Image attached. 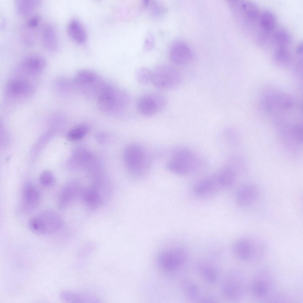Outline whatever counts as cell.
<instances>
[{
  "label": "cell",
  "mask_w": 303,
  "mask_h": 303,
  "mask_svg": "<svg viewBox=\"0 0 303 303\" xmlns=\"http://www.w3.org/2000/svg\"><path fill=\"white\" fill-rule=\"evenodd\" d=\"M97 100L98 106L101 112L113 117L120 116L129 105L130 96L125 90L107 83Z\"/></svg>",
  "instance_id": "obj_1"
},
{
  "label": "cell",
  "mask_w": 303,
  "mask_h": 303,
  "mask_svg": "<svg viewBox=\"0 0 303 303\" xmlns=\"http://www.w3.org/2000/svg\"><path fill=\"white\" fill-rule=\"evenodd\" d=\"M72 80L75 89L85 98L91 99H97L107 83L97 73L88 69L79 70Z\"/></svg>",
  "instance_id": "obj_2"
},
{
  "label": "cell",
  "mask_w": 303,
  "mask_h": 303,
  "mask_svg": "<svg viewBox=\"0 0 303 303\" xmlns=\"http://www.w3.org/2000/svg\"><path fill=\"white\" fill-rule=\"evenodd\" d=\"M295 102L289 95L276 90H270L262 96L260 106L264 112L276 117L286 116L296 107Z\"/></svg>",
  "instance_id": "obj_3"
},
{
  "label": "cell",
  "mask_w": 303,
  "mask_h": 303,
  "mask_svg": "<svg viewBox=\"0 0 303 303\" xmlns=\"http://www.w3.org/2000/svg\"><path fill=\"white\" fill-rule=\"evenodd\" d=\"M62 224L61 217L51 209L45 210L36 214L29 219L28 223L30 231L40 235L54 233L61 229Z\"/></svg>",
  "instance_id": "obj_4"
},
{
  "label": "cell",
  "mask_w": 303,
  "mask_h": 303,
  "mask_svg": "<svg viewBox=\"0 0 303 303\" xmlns=\"http://www.w3.org/2000/svg\"><path fill=\"white\" fill-rule=\"evenodd\" d=\"M198 158L192 151L185 148H179L174 151L166 167L169 171L180 175L192 173L198 166Z\"/></svg>",
  "instance_id": "obj_5"
},
{
  "label": "cell",
  "mask_w": 303,
  "mask_h": 303,
  "mask_svg": "<svg viewBox=\"0 0 303 303\" xmlns=\"http://www.w3.org/2000/svg\"><path fill=\"white\" fill-rule=\"evenodd\" d=\"M147 151L141 146L132 144L125 149V163L131 174L136 176L142 175L149 165L150 158Z\"/></svg>",
  "instance_id": "obj_6"
},
{
  "label": "cell",
  "mask_w": 303,
  "mask_h": 303,
  "mask_svg": "<svg viewBox=\"0 0 303 303\" xmlns=\"http://www.w3.org/2000/svg\"><path fill=\"white\" fill-rule=\"evenodd\" d=\"M249 289L251 295L256 299L262 301L268 300L274 294L275 290L273 275L267 270L258 271L253 277Z\"/></svg>",
  "instance_id": "obj_7"
},
{
  "label": "cell",
  "mask_w": 303,
  "mask_h": 303,
  "mask_svg": "<svg viewBox=\"0 0 303 303\" xmlns=\"http://www.w3.org/2000/svg\"><path fill=\"white\" fill-rule=\"evenodd\" d=\"M233 251L236 257L241 260L252 262L262 257L265 253V248L260 241L245 238L236 242L233 246Z\"/></svg>",
  "instance_id": "obj_8"
},
{
  "label": "cell",
  "mask_w": 303,
  "mask_h": 303,
  "mask_svg": "<svg viewBox=\"0 0 303 303\" xmlns=\"http://www.w3.org/2000/svg\"><path fill=\"white\" fill-rule=\"evenodd\" d=\"M186 252L180 248H168L159 252L156 261L159 267L164 271L172 274L180 270L188 259Z\"/></svg>",
  "instance_id": "obj_9"
},
{
  "label": "cell",
  "mask_w": 303,
  "mask_h": 303,
  "mask_svg": "<svg viewBox=\"0 0 303 303\" xmlns=\"http://www.w3.org/2000/svg\"><path fill=\"white\" fill-rule=\"evenodd\" d=\"M153 72L152 83L157 89L161 91L175 89L180 84L181 77L178 71L167 64L157 66Z\"/></svg>",
  "instance_id": "obj_10"
},
{
  "label": "cell",
  "mask_w": 303,
  "mask_h": 303,
  "mask_svg": "<svg viewBox=\"0 0 303 303\" xmlns=\"http://www.w3.org/2000/svg\"><path fill=\"white\" fill-rule=\"evenodd\" d=\"M247 289L246 279L239 271L230 272L225 277L221 287L223 296L226 299L236 301L242 298Z\"/></svg>",
  "instance_id": "obj_11"
},
{
  "label": "cell",
  "mask_w": 303,
  "mask_h": 303,
  "mask_svg": "<svg viewBox=\"0 0 303 303\" xmlns=\"http://www.w3.org/2000/svg\"><path fill=\"white\" fill-rule=\"evenodd\" d=\"M167 104L165 97L157 92L145 94L138 99L136 106L139 112L146 117H152L163 110Z\"/></svg>",
  "instance_id": "obj_12"
},
{
  "label": "cell",
  "mask_w": 303,
  "mask_h": 303,
  "mask_svg": "<svg viewBox=\"0 0 303 303\" xmlns=\"http://www.w3.org/2000/svg\"><path fill=\"white\" fill-rule=\"evenodd\" d=\"M17 211L26 215L33 211L39 205L41 199L39 190L33 183H28L23 186L21 192Z\"/></svg>",
  "instance_id": "obj_13"
},
{
  "label": "cell",
  "mask_w": 303,
  "mask_h": 303,
  "mask_svg": "<svg viewBox=\"0 0 303 303\" xmlns=\"http://www.w3.org/2000/svg\"><path fill=\"white\" fill-rule=\"evenodd\" d=\"M82 191L77 181H72L66 183L58 195L57 204L59 209L62 210L66 209L74 200L81 196Z\"/></svg>",
  "instance_id": "obj_14"
},
{
  "label": "cell",
  "mask_w": 303,
  "mask_h": 303,
  "mask_svg": "<svg viewBox=\"0 0 303 303\" xmlns=\"http://www.w3.org/2000/svg\"><path fill=\"white\" fill-rule=\"evenodd\" d=\"M171 61L177 65H182L189 63L192 59L193 53L188 45L181 41H176L171 45L169 50Z\"/></svg>",
  "instance_id": "obj_15"
},
{
  "label": "cell",
  "mask_w": 303,
  "mask_h": 303,
  "mask_svg": "<svg viewBox=\"0 0 303 303\" xmlns=\"http://www.w3.org/2000/svg\"><path fill=\"white\" fill-rule=\"evenodd\" d=\"M224 190L216 176L205 178L194 186L193 192L197 197L205 199L211 197Z\"/></svg>",
  "instance_id": "obj_16"
},
{
  "label": "cell",
  "mask_w": 303,
  "mask_h": 303,
  "mask_svg": "<svg viewBox=\"0 0 303 303\" xmlns=\"http://www.w3.org/2000/svg\"><path fill=\"white\" fill-rule=\"evenodd\" d=\"M46 65V60L43 56L38 53H33L24 58L20 62L19 66L25 73L36 75L43 72Z\"/></svg>",
  "instance_id": "obj_17"
},
{
  "label": "cell",
  "mask_w": 303,
  "mask_h": 303,
  "mask_svg": "<svg viewBox=\"0 0 303 303\" xmlns=\"http://www.w3.org/2000/svg\"><path fill=\"white\" fill-rule=\"evenodd\" d=\"M259 192L254 186L249 184L240 186L236 191V202L238 206L246 208L252 205L257 199Z\"/></svg>",
  "instance_id": "obj_18"
},
{
  "label": "cell",
  "mask_w": 303,
  "mask_h": 303,
  "mask_svg": "<svg viewBox=\"0 0 303 303\" xmlns=\"http://www.w3.org/2000/svg\"><path fill=\"white\" fill-rule=\"evenodd\" d=\"M27 80L21 79L11 80L7 83L5 89V94L10 97L17 98L30 94L32 88Z\"/></svg>",
  "instance_id": "obj_19"
},
{
  "label": "cell",
  "mask_w": 303,
  "mask_h": 303,
  "mask_svg": "<svg viewBox=\"0 0 303 303\" xmlns=\"http://www.w3.org/2000/svg\"><path fill=\"white\" fill-rule=\"evenodd\" d=\"M40 39L43 47L46 50L54 52L58 47V41L57 33L54 26L47 23L42 27L40 32Z\"/></svg>",
  "instance_id": "obj_20"
},
{
  "label": "cell",
  "mask_w": 303,
  "mask_h": 303,
  "mask_svg": "<svg viewBox=\"0 0 303 303\" xmlns=\"http://www.w3.org/2000/svg\"><path fill=\"white\" fill-rule=\"evenodd\" d=\"M61 299L70 303L99 302V299L96 295L88 293L65 291L60 295Z\"/></svg>",
  "instance_id": "obj_21"
},
{
  "label": "cell",
  "mask_w": 303,
  "mask_h": 303,
  "mask_svg": "<svg viewBox=\"0 0 303 303\" xmlns=\"http://www.w3.org/2000/svg\"><path fill=\"white\" fill-rule=\"evenodd\" d=\"M68 34L74 41L80 44L85 43L87 38L86 31L80 22L73 19L69 22L67 28Z\"/></svg>",
  "instance_id": "obj_22"
},
{
  "label": "cell",
  "mask_w": 303,
  "mask_h": 303,
  "mask_svg": "<svg viewBox=\"0 0 303 303\" xmlns=\"http://www.w3.org/2000/svg\"><path fill=\"white\" fill-rule=\"evenodd\" d=\"M41 4L40 0H16L14 2L17 12L24 17L32 16Z\"/></svg>",
  "instance_id": "obj_23"
},
{
  "label": "cell",
  "mask_w": 303,
  "mask_h": 303,
  "mask_svg": "<svg viewBox=\"0 0 303 303\" xmlns=\"http://www.w3.org/2000/svg\"><path fill=\"white\" fill-rule=\"evenodd\" d=\"M198 272L203 278L210 284L216 283L218 279V274L215 268L207 262H203L198 264L197 266Z\"/></svg>",
  "instance_id": "obj_24"
},
{
  "label": "cell",
  "mask_w": 303,
  "mask_h": 303,
  "mask_svg": "<svg viewBox=\"0 0 303 303\" xmlns=\"http://www.w3.org/2000/svg\"><path fill=\"white\" fill-rule=\"evenodd\" d=\"M216 176L224 190L230 188L233 185L236 177L234 170L229 166L221 169Z\"/></svg>",
  "instance_id": "obj_25"
},
{
  "label": "cell",
  "mask_w": 303,
  "mask_h": 303,
  "mask_svg": "<svg viewBox=\"0 0 303 303\" xmlns=\"http://www.w3.org/2000/svg\"><path fill=\"white\" fill-rule=\"evenodd\" d=\"M81 196L90 210L94 211L102 205L98 194L91 187L83 190Z\"/></svg>",
  "instance_id": "obj_26"
},
{
  "label": "cell",
  "mask_w": 303,
  "mask_h": 303,
  "mask_svg": "<svg viewBox=\"0 0 303 303\" xmlns=\"http://www.w3.org/2000/svg\"><path fill=\"white\" fill-rule=\"evenodd\" d=\"M180 286L182 292L188 299L194 301L199 298V289L194 282L190 279H185L181 282Z\"/></svg>",
  "instance_id": "obj_27"
},
{
  "label": "cell",
  "mask_w": 303,
  "mask_h": 303,
  "mask_svg": "<svg viewBox=\"0 0 303 303\" xmlns=\"http://www.w3.org/2000/svg\"><path fill=\"white\" fill-rule=\"evenodd\" d=\"M238 8L247 17L255 20L259 14V9L257 6L251 1H245L239 3L238 1L233 0Z\"/></svg>",
  "instance_id": "obj_28"
},
{
  "label": "cell",
  "mask_w": 303,
  "mask_h": 303,
  "mask_svg": "<svg viewBox=\"0 0 303 303\" xmlns=\"http://www.w3.org/2000/svg\"><path fill=\"white\" fill-rule=\"evenodd\" d=\"M143 5V7L147 9L151 15L154 18L162 17L167 12L165 6L156 1H144Z\"/></svg>",
  "instance_id": "obj_29"
},
{
  "label": "cell",
  "mask_w": 303,
  "mask_h": 303,
  "mask_svg": "<svg viewBox=\"0 0 303 303\" xmlns=\"http://www.w3.org/2000/svg\"><path fill=\"white\" fill-rule=\"evenodd\" d=\"M260 21L261 27L268 31L273 30L276 23L275 16L273 13L269 11H265L261 14Z\"/></svg>",
  "instance_id": "obj_30"
},
{
  "label": "cell",
  "mask_w": 303,
  "mask_h": 303,
  "mask_svg": "<svg viewBox=\"0 0 303 303\" xmlns=\"http://www.w3.org/2000/svg\"><path fill=\"white\" fill-rule=\"evenodd\" d=\"M274 57L276 62L283 66L289 65L291 62V54L287 47H278L275 51Z\"/></svg>",
  "instance_id": "obj_31"
},
{
  "label": "cell",
  "mask_w": 303,
  "mask_h": 303,
  "mask_svg": "<svg viewBox=\"0 0 303 303\" xmlns=\"http://www.w3.org/2000/svg\"><path fill=\"white\" fill-rule=\"evenodd\" d=\"M153 72L149 69L142 67L138 69L135 73V78L139 84L145 85L152 82Z\"/></svg>",
  "instance_id": "obj_32"
},
{
  "label": "cell",
  "mask_w": 303,
  "mask_h": 303,
  "mask_svg": "<svg viewBox=\"0 0 303 303\" xmlns=\"http://www.w3.org/2000/svg\"><path fill=\"white\" fill-rule=\"evenodd\" d=\"M89 153L83 149H78L73 154L72 160L73 168H78L87 162L91 159Z\"/></svg>",
  "instance_id": "obj_33"
},
{
  "label": "cell",
  "mask_w": 303,
  "mask_h": 303,
  "mask_svg": "<svg viewBox=\"0 0 303 303\" xmlns=\"http://www.w3.org/2000/svg\"><path fill=\"white\" fill-rule=\"evenodd\" d=\"M273 40L278 47H287L291 42V38L287 31L280 30L274 34Z\"/></svg>",
  "instance_id": "obj_34"
},
{
  "label": "cell",
  "mask_w": 303,
  "mask_h": 303,
  "mask_svg": "<svg viewBox=\"0 0 303 303\" xmlns=\"http://www.w3.org/2000/svg\"><path fill=\"white\" fill-rule=\"evenodd\" d=\"M88 130V127L86 125H79L70 131L68 134V138L69 140L72 141L78 140L86 135Z\"/></svg>",
  "instance_id": "obj_35"
},
{
  "label": "cell",
  "mask_w": 303,
  "mask_h": 303,
  "mask_svg": "<svg viewBox=\"0 0 303 303\" xmlns=\"http://www.w3.org/2000/svg\"><path fill=\"white\" fill-rule=\"evenodd\" d=\"M41 184L43 186L50 187L54 183V177L51 173L49 171H45L42 172L39 178Z\"/></svg>",
  "instance_id": "obj_36"
},
{
  "label": "cell",
  "mask_w": 303,
  "mask_h": 303,
  "mask_svg": "<svg viewBox=\"0 0 303 303\" xmlns=\"http://www.w3.org/2000/svg\"><path fill=\"white\" fill-rule=\"evenodd\" d=\"M25 27L22 34V40L25 44L30 46L34 43V36L32 31L33 29Z\"/></svg>",
  "instance_id": "obj_37"
},
{
  "label": "cell",
  "mask_w": 303,
  "mask_h": 303,
  "mask_svg": "<svg viewBox=\"0 0 303 303\" xmlns=\"http://www.w3.org/2000/svg\"><path fill=\"white\" fill-rule=\"evenodd\" d=\"M41 17L38 14L32 15L26 22L25 26L29 28L34 29L38 25L41 20Z\"/></svg>",
  "instance_id": "obj_38"
},
{
  "label": "cell",
  "mask_w": 303,
  "mask_h": 303,
  "mask_svg": "<svg viewBox=\"0 0 303 303\" xmlns=\"http://www.w3.org/2000/svg\"><path fill=\"white\" fill-rule=\"evenodd\" d=\"M154 43V38L153 34L149 33L145 39L144 48L145 50L149 51L153 48Z\"/></svg>",
  "instance_id": "obj_39"
},
{
  "label": "cell",
  "mask_w": 303,
  "mask_h": 303,
  "mask_svg": "<svg viewBox=\"0 0 303 303\" xmlns=\"http://www.w3.org/2000/svg\"><path fill=\"white\" fill-rule=\"evenodd\" d=\"M303 45L302 42H300L296 48V52L298 55H302Z\"/></svg>",
  "instance_id": "obj_40"
},
{
  "label": "cell",
  "mask_w": 303,
  "mask_h": 303,
  "mask_svg": "<svg viewBox=\"0 0 303 303\" xmlns=\"http://www.w3.org/2000/svg\"><path fill=\"white\" fill-rule=\"evenodd\" d=\"M98 138H99V139H100V138H101V137L100 136H99V137H98ZM101 139H102V138H103L104 137H103V136H101Z\"/></svg>",
  "instance_id": "obj_41"
}]
</instances>
